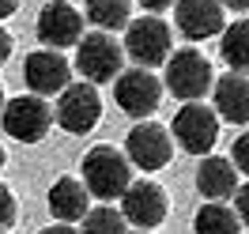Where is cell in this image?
<instances>
[{
    "instance_id": "cell-21",
    "label": "cell",
    "mask_w": 249,
    "mask_h": 234,
    "mask_svg": "<svg viewBox=\"0 0 249 234\" xmlns=\"http://www.w3.org/2000/svg\"><path fill=\"white\" fill-rule=\"evenodd\" d=\"M231 162H234V170L249 174V132H242V136L234 140V147H231Z\"/></svg>"
},
{
    "instance_id": "cell-12",
    "label": "cell",
    "mask_w": 249,
    "mask_h": 234,
    "mask_svg": "<svg viewBox=\"0 0 249 234\" xmlns=\"http://www.w3.org/2000/svg\"><path fill=\"white\" fill-rule=\"evenodd\" d=\"M23 79L34 94H61L72 83V64L61 57V49H34L23 61Z\"/></svg>"
},
{
    "instance_id": "cell-10",
    "label": "cell",
    "mask_w": 249,
    "mask_h": 234,
    "mask_svg": "<svg viewBox=\"0 0 249 234\" xmlns=\"http://www.w3.org/2000/svg\"><path fill=\"white\" fill-rule=\"evenodd\" d=\"M124 155L132 166H140V170H162L174 155V140L170 132L155 121H140V125L128 132V140H124Z\"/></svg>"
},
{
    "instance_id": "cell-4",
    "label": "cell",
    "mask_w": 249,
    "mask_h": 234,
    "mask_svg": "<svg viewBox=\"0 0 249 234\" xmlns=\"http://www.w3.org/2000/svg\"><path fill=\"white\" fill-rule=\"evenodd\" d=\"M121 64H124V49L106 31H94L76 42V68H79V76L87 83H94V87L98 83H113L121 76Z\"/></svg>"
},
{
    "instance_id": "cell-29",
    "label": "cell",
    "mask_w": 249,
    "mask_h": 234,
    "mask_svg": "<svg viewBox=\"0 0 249 234\" xmlns=\"http://www.w3.org/2000/svg\"><path fill=\"white\" fill-rule=\"evenodd\" d=\"M4 162H8V155H4V147H0V170H4Z\"/></svg>"
},
{
    "instance_id": "cell-14",
    "label": "cell",
    "mask_w": 249,
    "mask_h": 234,
    "mask_svg": "<svg viewBox=\"0 0 249 234\" xmlns=\"http://www.w3.org/2000/svg\"><path fill=\"white\" fill-rule=\"evenodd\" d=\"M215 113L231 125H249V76L227 72L215 83Z\"/></svg>"
},
{
    "instance_id": "cell-23",
    "label": "cell",
    "mask_w": 249,
    "mask_h": 234,
    "mask_svg": "<svg viewBox=\"0 0 249 234\" xmlns=\"http://www.w3.org/2000/svg\"><path fill=\"white\" fill-rule=\"evenodd\" d=\"M234 212L242 219V227H249V181L234 189Z\"/></svg>"
},
{
    "instance_id": "cell-20",
    "label": "cell",
    "mask_w": 249,
    "mask_h": 234,
    "mask_svg": "<svg viewBox=\"0 0 249 234\" xmlns=\"http://www.w3.org/2000/svg\"><path fill=\"white\" fill-rule=\"evenodd\" d=\"M124 216L117 212V208H109V204H102V208H87V216H83V231L79 234H124Z\"/></svg>"
},
{
    "instance_id": "cell-9",
    "label": "cell",
    "mask_w": 249,
    "mask_h": 234,
    "mask_svg": "<svg viewBox=\"0 0 249 234\" xmlns=\"http://www.w3.org/2000/svg\"><path fill=\"white\" fill-rule=\"evenodd\" d=\"M170 212V197H166V189L155 185V181H128V189L121 193V216L124 223H132V227H140V231H155L159 223L166 219Z\"/></svg>"
},
{
    "instance_id": "cell-11",
    "label": "cell",
    "mask_w": 249,
    "mask_h": 234,
    "mask_svg": "<svg viewBox=\"0 0 249 234\" xmlns=\"http://www.w3.org/2000/svg\"><path fill=\"white\" fill-rule=\"evenodd\" d=\"M38 38L46 49H68L83 38V16L68 0H49L38 12Z\"/></svg>"
},
{
    "instance_id": "cell-13",
    "label": "cell",
    "mask_w": 249,
    "mask_h": 234,
    "mask_svg": "<svg viewBox=\"0 0 249 234\" xmlns=\"http://www.w3.org/2000/svg\"><path fill=\"white\" fill-rule=\"evenodd\" d=\"M174 4H178V31L189 42L215 38L227 27V8L219 0H174Z\"/></svg>"
},
{
    "instance_id": "cell-2",
    "label": "cell",
    "mask_w": 249,
    "mask_h": 234,
    "mask_svg": "<svg viewBox=\"0 0 249 234\" xmlns=\"http://www.w3.org/2000/svg\"><path fill=\"white\" fill-rule=\"evenodd\" d=\"M0 125L4 132L19 144H38L49 136V128H53V109L42 94H19L12 102H4L0 109Z\"/></svg>"
},
{
    "instance_id": "cell-30",
    "label": "cell",
    "mask_w": 249,
    "mask_h": 234,
    "mask_svg": "<svg viewBox=\"0 0 249 234\" xmlns=\"http://www.w3.org/2000/svg\"><path fill=\"white\" fill-rule=\"evenodd\" d=\"M0 109H4V87H0Z\"/></svg>"
},
{
    "instance_id": "cell-5",
    "label": "cell",
    "mask_w": 249,
    "mask_h": 234,
    "mask_svg": "<svg viewBox=\"0 0 249 234\" xmlns=\"http://www.w3.org/2000/svg\"><path fill=\"white\" fill-rule=\"evenodd\" d=\"M124 49H128V57L140 68H155V64H166V57L174 53V34L159 16L147 12L143 19H128V27H124Z\"/></svg>"
},
{
    "instance_id": "cell-22",
    "label": "cell",
    "mask_w": 249,
    "mask_h": 234,
    "mask_svg": "<svg viewBox=\"0 0 249 234\" xmlns=\"http://www.w3.org/2000/svg\"><path fill=\"white\" fill-rule=\"evenodd\" d=\"M12 223H16V197L8 185H0V231H8Z\"/></svg>"
},
{
    "instance_id": "cell-18",
    "label": "cell",
    "mask_w": 249,
    "mask_h": 234,
    "mask_svg": "<svg viewBox=\"0 0 249 234\" xmlns=\"http://www.w3.org/2000/svg\"><path fill=\"white\" fill-rule=\"evenodd\" d=\"M193 231L196 234H242V219L223 200H208L193 219Z\"/></svg>"
},
{
    "instance_id": "cell-3",
    "label": "cell",
    "mask_w": 249,
    "mask_h": 234,
    "mask_svg": "<svg viewBox=\"0 0 249 234\" xmlns=\"http://www.w3.org/2000/svg\"><path fill=\"white\" fill-rule=\"evenodd\" d=\"M212 83H215V72L200 49H178L166 57V91L170 94L185 102H200Z\"/></svg>"
},
{
    "instance_id": "cell-24",
    "label": "cell",
    "mask_w": 249,
    "mask_h": 234,
    "mask_svg": "<svg viewBox=\"0 0 249 234\" xmlns=\"http://www.w3.org/2000/svg\"><path fill=\"white\" fill-rule=\"evenodd\" d=\"M8 57H12V34L4 31V27H0V64L8 61Z\"/></svg>"
},
{
    "instance_id": "cell-16",
    "label": "cell",
    "mask_w": 249,
    "mask_h": 234,
    "mask_svg": "<svg viewBox=\"0 0 249 234\" xmlns=\"http://www.w3.org/2000/svg\"><path fill=\"white\" fill-rule=\"evenodd\" d=\"M91 193L87 185L79 181V178H57L53 185H49V212L57 223H76V219L87 216V208H91Z\"/></svg>"
},
{
    "instance_id": "cell-25",
    "label": "cell",
    "mask_w": 249,
    "mask_h": 234,
    "mask_svg": "<svg viewBox=\"0 0 249 234\" xmlns=\"http://www.w3.org/2000/svg\"><path fill=\"white\" fill-rule=\"evenodd\" d=\"M174 0H140V8H147V12H151V16H155V12H162V8H170Z\"/></svg>"
},
{
    "instance_id": "cell-27",
    "label": "cell",
    "mask_w": 249,
    "mask_h": 234,
    "mask_svg": "<svg viewBox=\"0 0 249 234\" xmlns=\"http://www.w3.org/2000/svg\"><path fill=\"white\" fill-rule=\"evenodd\" d=\"M16 8H19V0H0V19H8Z\"/></svg>"
},
{
    "instance_id": "cell-28",
    "label": "cell",
    "mask_w": 249,
    "mask_h": 234,
    "mask_svg": "<svg viewBox=\"0 0 249 234\" xmlns=\"http://www.w3.org/2000/svg\"><path fill=\"white\" fill-rule=\"evenodd\" d=\"M219 4H223V8H234V12H246L249 8V0H219Z\"/></svg>"
},
{
    "instance_id": "cell-26",
    "label": "cell",
    "mask_w": 249,
    "mask_h": 234,
    "mask_svg": "<svg viewBox=\"0 0 249 234\" xmlns=\"http://www.w3.org/2000/svg\"><path fill=\"white\" fill-rule=\"evenodd\" d=\"M38 234H79V231L68 227V223H53V227H46V231H38Z\"/></svg>"
},
{
    "instance_id": "cell-7",
    "label": "cell",
    "mask_w": 249,
    "mask_h": 234,
    "mask_svg": "<svg viewBox=\"0 0 249 234\" xmlns=\"http://www.w3.org/2000/svg\"><path fill=\"white\" fill-rule=\"evenodd\" d=\"M174 140L181 144V151L189 155H212V147L219 140V113L208 109L204 102H185L174 113Z\"/></svg>"
},
{
    "instance_id": "cell-15",
    "label": "cell",
    "mask_w": 249,
    "mask_h": 234,
    "mask_svg": "<svg viewBox=\"0 0 249 234\" xmlns=\"http://www.w3.org/2000/svg\"><path fill=\"white\" fill-rule=\"evenodd\" d=\"M196 189H200L204 200H227L238 189V170H234L231 159L219 155H204L196 166Z\"/></svg>"
},
{
    "instance_id": "cell-31",
    "label": "cell",
    "mask_w": 249,
    "mask_h": 234,
    "mask_svg": "<svg viewBox=\"0 0 249 234\" xmlns=\"http://www.w3.org/2000/svg\"><path fill=\"white\" fill-rule=\"evenodd\" d=\"M136 234H151V231H136Z\"/></svg>"
},
{
    "instance_id": "cell-17",
    "label": "cell",
    "mask_w": 249,
    "mask_h": 234,
    "mask_svg": "<svg viewBox=\"0 0 249 234\" xmlns=\"http://www.w3.org/2000/svg\"><path fill=\"white\" fill-rule=\"evenodd\" d=\"M219 53H223V61L231 64V72L249 76V19H234L231 27H223Z\"/></svg>"
},
{
    "instance_id": "cell-32",
    "label": "cell",
    "mask_w": 249,
    "mask_h": 234,
    "mask_svg": "<svg viewBox=\"0 0 249 234\" xmlns=\"http://www.w3.org/2000/svg\"><path fill=\"white\" fill-rule=\"evenodd\" d=\"M0 234H4V231H0Z\"/></svg>"
},
{
    "instance_id": "cell-8",
    "label": "cell",
    "mask_w": 249,
    "mask_h": 234,
    "mask_svg": "<svg viewBox=\"0 0 249 234\" xmlns=\"http://www.w3.org/2000/svg\"><path fill=\"white\" fill-rule=\"evenodd\" d=\"M113 98L128 117H151L162 102V79L151 68H128L113 79Z\"/></svg>"
},
{
    "instance_id": "cell-1",
    "label": "cell",
    "mask_w": 249,
    "mask_h": 234,
    "mask_svg": "<svg viewBox=\"0 0 249 234\" xmlns=\"http://www.w3.org/2000/svg\"><path fill=\"white\" fill-rule=\"evenodd\" d=\"M132 181V162L124 151L109 147V144H98L83 155V185L91 197L98 200H121V193Z\"/></svg>"
},
{
    "instance_id": "cell-19",
    "label": "cell",
    "mask_w": 249,
    "mask_h": 234,
    "mask_svg": "<svg viewBox=\"0 0 249 234\" xmlns=\"http://www.w3.org/2000/svg\"><path fill=\"white\" fill-rule=\"evenodd\" d=\"M87 19L98 31H117L132 19V0H87Z\"/></svg>"
},
{
    "instance_id": "cell-6",
    "label": "cell",
    "mask_w": 249,
    "mask_h": 234,
    "mask_svg": "<svg viewBox=\"0 0 249 234\" xmlns=\"http://www.w3.org/2000/svg\"><path fill=\"white\" fill-rule=\"evenodd\" d=\"M57 125L72 136H87L98 121H102V98H98V87L94 83H68L57 98V109H53Z\"/></svg>"
}]
</instances>
